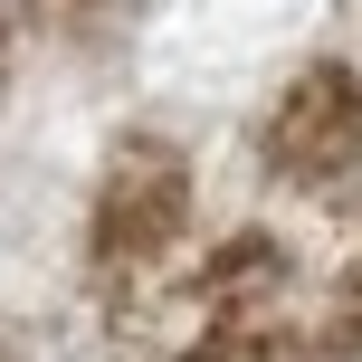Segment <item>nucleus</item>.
Returning <instances> with one entry per match:
<instances>
[{
  "label": "nucleus",
  "mask_w": 362,
  "mask_h": 362,
  "mask_svg": "<svg viewBox=\"0 0 362 362\" xmlns=\"http://www.w3.org/2000/svg\"><path fill=\"white\" fill-rule=\"evenodd\" d=\"M219 362H248V353H219Z\"/></svg>",
  "instance_id": "nucleus-1"
}]
</instances>
